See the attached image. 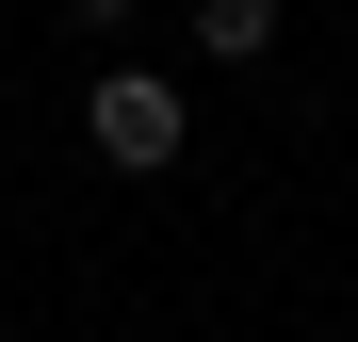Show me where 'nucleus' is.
<instances>
[{
  "label": "nucleus",
  "mask_w": 358,
  "mask_h": 342,
  "mask_svg": "<svg viewBox=\"0 0 358 342\" xmlns=\"http://www.w3.org/2000/svg\"><path fill=\"white\" fill-rule=\"evenodd\" d=\"M82 131H98V163H131V180H163V163H179V82H163V66H98Z\"/></svg>",
  "instance_id": "obj_1"
},
{
  "label": "nucleus",
  "mask_w": 358,
  "mask_h": 342,
  "mask_svg": "<svg viewBox=\"0 0 358 342\" xmlns=\"http://www.w3.org/2000/svg\"><path fill=\"white\" fill-rule=\"evenodd\" d=\"M196 49H212V66H261V49H277V0H196Z\"/></svg>",
  "instance_id": "obj_2"
},
{
  "label": "nucleus",
  "mask_w": 358,
  "mask_h": 342,
  "mask_svg": "<svg viewBox=\"0 0 358 342\" xmlns=\"http://www.w3.org/2000/svg\"><path fill=\"white\" fill-rule=\"evenodd\" d=\"M66 17H82V33H114V17H131V0H66Z\"/></svg>",
  "instance_id": "obj_3"
}]
</instances>
